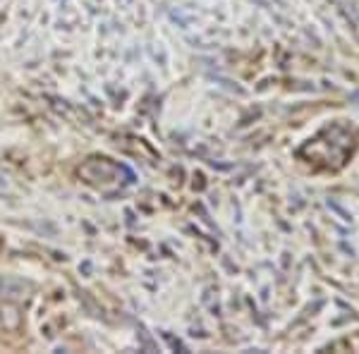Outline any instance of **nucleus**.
<instances>
[{"mask_svg":"<svg viewBox=\"0 0 359 354\" xmlns=\"http://www.w3.org/2000/svg\"><path fill=\"white\" fill-rule=\"evenodd\" d=\"M326 204H328V208H333V211H335V213H338V216H340V218H343V220H345V223H352V220H355V218H352V213H350V211H345V208H343V206H340V204H338V201L328 199V201H326Z\"/></svg>","mask_w":359,"mask_h":354,"instance_id":"1","label":"nucleus"}]
</instances>
